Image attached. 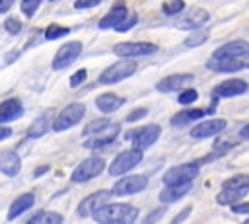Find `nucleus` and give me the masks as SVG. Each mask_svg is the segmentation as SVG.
<instances>
[{
    "mask_svg": "<svg viewBox=\"0 0 249 224\" xmlns=\"http://www.w3.org/2000/svg\"><path fill=\"white\" fill-rule=\"evenodd\" d=\"M91 218L101 224H130L138 218V208L123 203H105L91 214Z\"/></svg>",
    "mask_w": 249,
    "mask_h": 224,
    "instance_id": "1",
    "label": "nucleus"
},
{
    "mask_svg": "<svg viewBox=\"0 0 249 224\" xmlns=\"http://www.w3.org/2000/svg\"><path fill=\"white\" fill-rule=\"evenodd\" d=\"M136 60L134 58H121L113 64H109L97 78V82L101 86H111V84H119L126 78H130L136 72Z\"/></svg>",
    "mask_w": 249,
    "mask_h": 224,
    "instance_id": "2",
    "label": "nucleus"
},
{
    "mask_svg": "<svg viewBox=\"0 0 249 224\" xmlns=\"http://www.w3.org/2000/svg\"><path fill=\"white\" fill-rule=\"evenodd\" d=\"M142 160H144L142 148L134 146V148L123 150V152H119V154L113 158V162L109 164V175H113V177L124 175V173H128L130 169H134Z\"/></svg>",
    "mask_w": 249,
    "mask_h": 224,
    "instance_id": "3",
    "label": "nucleus"
},
{
    "mask_svg": "<svg viewBox=\"0 0 249 224\" xmlns=\"http://www.w3.org/2000/svg\"><path fill=\"white\" fill-rule=\"evenodd\" d=\"M111 51L121 58H138V56L156 55L158 45L150 41H123V43H115Z\"/></svg>",
    "mask_w": 249,
    "mask_h": 224,
    "instance_id": "4",
    "label": "nucleus"
},
{
    "mask_svg": "<svg viewBox=\"0 0 249 224\" xmlns=\"http://www.w3.org/2000/svg\"><path fill=\"white\" fill-rule=\"evenodd\" d=\"M86 115V105L84 103H70L66 105L62 111H58L54 115V121H53V131L54 132H64L68 131L70 127L78 125Z\"/></svg>",
    "mask_w": 249,
    "mask_h": 224,
    "instance_id": "5",
    "label": "nucleus"
},
{
    "mask_svg": "<svg viewBox=\"0 0 249 224\" xmlns=\"http://www.w3.org/2000/svg\"><path fill=\"white\" fill-rule=\"evenodd\" d=\"M103 169H105V160L99 158V156H89V158L82 160V162L74 168V171H72V175H70V181H72V183H86V181L97 177Z\"/></svg>",
    "mask_w": 249,
    "mask_h": 224,
    "instance_id": "6",
    "label": "nucleus"
},
{
    "mask_svg": "<svg viewBox=\"0 0 249 224\" xmlns=\"http://www.w3.org/2000/svg\"><path fill=\"white\" fill-rule=\"evenodd\" d=\"M198 171H200V164L196 160L195 162H187V164H179V166L169 168L163 173V183L165 185L187 183V181H193L195 177H198Z\"/></svg>",
    "mask_w": 249,
    "mask_h": 224,
    "instance_id": "7",
    "label": "nucleus"
},
{
    "mask_svg": "<svg viewBox=\"0 0 249 224\" xmlns=\"http://www.w3.org/2000/svg\"><path fill=\"white\" fill-rule=\"evenodd\" d=\"M148 187V177L146 175H124L113 185V195L115 197H126V195H136L142 193Z\"/></svg>",
    "mask_w": 249,
    "mask_h": 224,
    "instance_id": "8",
    "label": "nucleus"
},
{
    "mask_svg": "<svg viewBox=\"0 0 249 224\" xmlns=\"http://www.w3.org/2000/svg\"><path fill=\"white\" fill-rule=\"evenodd\" d=\"M82 49H84V45L80 41H68V43H64L56 51V55L53 58V68L54 70H64L66 66H70L72 62H76V58L82 55Z\"/></svg>",
    "mask_w": 249,
    "mask_h": 224,
    "instance_id": "9",
    "label": "nucleus"
},
{
    "mask_svg": "<svg viewBox=\"0 0 249 224\" xmlns=\"http://www.w3.org/2000/svg\"><path fill=\"white\" fill-rule=\"evenodd\" d=\"M160 136H161V127H160V125H146V127L134 129L132 132L126 134V138L132 140L134 146H138V148H142V150H146V148H150L152 144H156V140H158Z\"/></svg>",
    "mask_w": 249,
    "mask_h": 224,
    "instance_id": "10",
    "label": "nucleus"
},
{
    "mask_svg": "<svg viewBox=\"0 0 249 224\" xmlns=\"http://www.w3.org/2000/svg\"><path fill=\"white\" fill-rule=\"evenodd\" d=\"M111 195H113V191H105V189H101V191H95V193L88 195V197L78 205L76 214H78V216H82V218L91 216L97 208H101L105 203H109V197H111Z\"/></svg>",
    "mask_w": 249,
    "mask_h": 224,
    "instance_id": "11",
    "label": "nucleus"
},
{
    "mask_svg": "<svg viewBox=\"0 0 249 224\" xmlns=\"http://www.w3.org/2000/svg\"><path fill=\"white\" fill-rule=\"evenodd\" d=\"M226 125H228L226 119H218V117L216 119H206V121H200L198 125H195L189 131V134L193 138H210V136H216V134L224 132Z\"/></svg>",
    "mask_w": 249,
    "mask_h": 224,
    "instance_id": "12",
    "label": "nucleus"
},
{
    "mask_svg": "<svg viewBox=\"0 0 249 224\" xmlns=\"http://www.w3.org/2000/svg\"><path fill=\"white\" fill-rule=\"evenodd\" d=\"M195 80V76L191 72H181V74H169L165 78H161L158 84H156V90L161 92V93H171V92H177V90H185L187 84H191Z\"/></svg>",
    "mask_w": 249,
    "mask_h": 224,
    "instance_id": "13",
    "label": "nucleus"
},
{
    "mask_svg": "<svg viewBox=\"0 0 249 224\" xmlns=\"http://www.w3.org/2000/svg\"><path fill=\"white\" fill-rule=\"evenodd\" d=\"M128 18V8L124 2H117L111 6V10L99 19V29H117L124 19Z\"/></svg>",
    "mask_w": 249,
    "mask_h": 224,
    "instance_id": "14",
    "label": "nucleus"
},
{
    "mask_svg": "<svg viewBox=\"0 0 249 224\" xmlns=\"http://www.w3.org/2000/svg\"><path fill=\"white\" fill-rule=\"evenodd\" d=\"M210 19V14L204 10V8H191L179 21H177V27L179 29H187V31H195L198 27H202L204 23H208Z\"/></svg>",
    "mask_w": 249,
    "mask_h": 224,
    "instance_id": "15",
    "label": "nucleus"
},
{
    "mask_svg": "<svg viewBox=\"0 0 249 224\" xmlns=\"http://www.w3.org/2000/svg\"><path fill=\"white\" fill-rule=\"evenodd\" d=\"M247 53H249V43L243 39H233V41L220 45L214 51V56L216 58H243Z\"/></svg>",
    "mask_w": 249,
    "mask_h": 224,
    "instance_id": "16",
    "label": "nucleus"
},
{
    "mask_svg": "<svg viewBox=\"0 0 249 224\" xmlns=\"http://www.w3.org/2000/svg\"><path fill=\"white\" fill-rule=\"evenodd\" d=\"M247 82L241 78H231V80H224L222 84H218L212 93L214 97H233V95H241L247 92Z\"/></svg>",
    "mask_w": 249,
    "mask_h": 224,
    "instance_id": "17",
    "label": "nucleus"
},
{
    "mask_svg": "<svg viewBox=\"0 0 249 224\" xmlns=\"http://www.w3.org/2000/svg\"><path fill=\"white\" fill-rule=\"evenodd\" d=\"M119 131H121V125H117V123H111V125H109L107 129H103L101 132L93 134V138L86 140V142H84V146H86V148H89V150H95V148H103V146H109V144H113V140L119 136Z\"/></svg>",
    "mask_w": 249,
    "mask_h": 224,
    "instance_id": "18",
    "label": "nucleus"
},
{
    "mask_svg": "<svg viewBox=\"0 0 249 224\" xmlns=\"http://www.w3.org/2000/svg\"><path fill=\"white\" fill-rule=\"evenodd\" d=\"M193 187V181H187V183H173V185H165L161 191H160V201L163 205H171L179 199H183Z\"/></svg>",
    "mask_w": 249,
    "mask_h": 224,
    "instance_id": "19",
    "label": "nucleus"
},
{
    "mask_svg": "<svg viewBox=\"0 0 249 224\" xmlns=\"http://www.w3.org/2000/svg\"><path fill=\"white\" fill-rule=\"evenodd\" d=\"M23 115V105L18 97H8L0 103V123H10V121H16Z\"/></svg>",
    "mask_w": 249,
    "mask_h": 224,
    "instance_id": "20",
    "label": "nucleus"
},
{
    "mask_svg": "<svg viewBox=\"0 0 249 224\" xmlns=\"http://www.w3.org/2000/svg\"><path fill=\"white\" fill-rule=\"evenodd\" d=\"M124 105V97L113 93V92H105L101 95L95 97V107L101 111V113H115L117 109H121Z\"/></svg>",
    "mask_w": 249,
    "mask_h": 224,
    "instance_id": "21",
    "label": "nucleus"
},
{
    "mask_svg": "<svg viewBox=\"0 0 249 224\" xmlns=\"http://www.w3.org/2000/svg\"><path fill=\"white\" fill-rule=\"evenodd\" d=\"M206 68H210L212 72H239L245 68L241 58H216L212 56L206 62Z\"/></svg>",
    "mask_w": 249,
    "mask_h": 224,
    "instance_id": "22",
    "label": "nucleus"
},
{
    "mask_svg": "<svg viewBox=\"0 0 249 224\" xmlns=\"http://www.w3.org/2000/svg\"><path fill=\"white\" fill-rule=\"evenodd\" d=\"M21 169V158L14 152V150H4L0 154V171L8 177L18 175Z\"/></svg>",
    "mask_w": 249,
    "mask_h": 224,
    "instance_id": "23",
    "label": "nucleus"
},
{
    "mask_svg": "<svg viewBox=\"0 0 249 224\" xmlns=\"http://www.w3.org/2000/svg\"><path fill=\"white\" fill-rule=\"evenodd\" d=\"M35 205V195L33 193H21L19 197H16L10 205V210H8V220H14L18 216H21L23 212H27L31 206Z\"/></svg>",
    "mask_w": 249,
    "mask_h": 224,
    "instance_id": "24",
    "label": "nucleus"
},
{
    "mask_svg": "<svg viewBox=\"0 0 249 224\" xmlns=\"http://www.w3.org/2000/svg\"><path fill=\"white\" fill-rule=\"evenodd\" d=\"M247 191H249L247 187H222V191L216 195V203L231 206L233 203H239L247 195Z\"/></svg>",
    "mask_w": 249,
    "mask_h": 224,
    "instance_id": "25",
    "label": "nucleus"
},
{
    "mask_svg": "<svg viewBox=\"0 0 249 224\" xmlns=\"http://www.w3.org/2000/svg\"><path fill=\"white\" fill-rule=\"evenodd\" d=\"M53 121H54V117L51 115V111L39 115V117L29 125V129H27V136H29V138H39V136H43L49 129H53Z\"/></svg>",
    "mask_w": 249,
    "mask_h": 224,
    "instance_id": "26",
    "label": "nucleus"
},
{
    "mask_svg": "<svg viewBox=\"0 0 249 224\" xmlns=\"http://www.w3.org/2000/svg\"><path fill=\"white\" fill-rule=\"evenodd\" d=\"M202 115H206L204 109H183V111L175 113V115L169 119V125H171V127H187L189 123L202 119Z\"/></svg>",
    "mask_w": 249,
    "mask_h": 224,
    "instance_id": "27",
    "label": "nucleus"
},
{
    "mask_svg": "<svg viewBox=\"0 0 249 224\" xmlns=\"http://www.w3.org/2000/svg\"><path fill=\"white\" fill-rule=\"evenodd\" d=\"M62 220H64V216L58 214V212H53V210H39V212H35V214L27 220V224H60Z\"/></svg>",
    "mask_w": 249,
    "mask_h": 224,
    "instance_id": "28",
    "label": "nucleus"
},
{
    "mask_svg": "<svg viewBox=\"0 0 249 224\" xmlns=\"http://www.w3.org/2000/svg\"><path fill=\"white\" fill-rule=\"evenodd\" d=\"M109 125H111V123H109V119H107V117H99V119H93V121H89V123L84 127L82 134H84V136H93V134L101 132L103 129H107Z\"/></svg>",
    "mask_w": 249,
    "mask_h": 224,
    "instance_id": "29",
    "label": "nucleus"
},
{
    "mask_svg": "<svg viewBox=\"0 0 249 224\" xmlns=\"http://www.w3.org/2000/svg\"><path fill=\"white\" fill-rule=\"evenodd\" d=\"M68 33H70V29H68V27L58 25V23H51V25L45 29V39H47V41H54V39L66 37Z\"/></svg>",
    "mask_w": 249,
    "mask_h": 224,
    "instance_id": "30",
    "label": "nucleus"
},
{
    "mask_svg": "<svg viewBox=\"0 0 249 224\" xmlns=\"http://www.w3.org/2000/svg\"><path fill=\"white\" fill-rule=\"evenodd\" d=\"M208 33L206 31H196V33H193L191 37H187L185 41H183V45L185 47H189V49H195V47H200V45H204L206 41H208Z\"/></svg>",
    "mask_w": 249,
    "mask_h": 224,
    "instance_id": "31",
    "label": "nucleus"
},
{
    "mask_svg": "<svg viewBox=\"0 0 249 224\" xmlns=\"http://www.w3.org/2000/svg\"><path fill=\"white\" fill-rule=\"evenodd\" d=\"M185 10V2L183 0H167L165 4H163V8H161V12L165 14V16H177L179 12H183Z\"/></svg>",
    "mask_w": 249,
    "mask_h": 224,
    "instance_id": "32",
    "label": "nucleus"
},
{
    "mask_svg": "<svg viewBox=\"0 0 249 224\" xmlns=\"http://www.w3.org/2000/svg\"><path fill=\"white\" fill-rule=\"evenodd\" d=\"M41 2H43V0H21V6H19V8H21V14H23L25 18H33V16L37 14Z\"/></svg>",
    "mask_w": 249,
    "mask_h": 224,
    "instance_id": "33",
    "label": "nucleus"
},
{
    "mask_svg": "<svg viewBox=\"0 0 249 224\" xmlns=\"http://www.w3.org/2000/svg\"><path fill=\"white\" fill-rule=\"evenodd\" d=\"M198 99V92L195 90V88H185L181 93H179V97H177V101L181 103V105H191V103H195Z\"/></svg>",
    "mask_w": 249,
    "mask_h": 224,
    "instance_id": "34",
    "label": "nucleus"
},
{
    "mask_svg": "<svg viewBox=\"0 0 249 224\" xmlns=\"http://www.w3.org/2000/svg\"><path fill=\"white\" fill-rule=\"evenodd\" d=\"M222 187H247L249 189V175H241V173L231 175L222 183Z\"/></svg>",
    "mask_w": 249,
    "mask_h": 224,
    "instance_id": "35",
    "label": "nucleus"
},
{
    "mask_svg": "<svg viewBox=\"0 0 249 224\" xmlns=\"http://www.w3.org/2000/svg\"><path fill=\"white\" fill-rule=\"evenodd\" d=\"M21 21L18 19V18H6L4 19V29L8 31V33H12V35H16V33H19L21 31Z\"/></svg>",
    "mask_w": 249,
    "mask_h": 224,
    "instance_id": "36",
    "label": "nucleus"
},
{
    "mask_svg": "<svg viewBox=\"0 0 249 224\" xmlns=\"http://www.w3.org/2000/svg\"><path fill=\"white\" fill-rule=\"evenodd\" d=\"M86 78H88V70H86V68L76 70V72L70 76V88H78V86H82V84L86 82Z\"/></svg>",
    "mask_w": 249,
    "mask_h": 224,
    "instance_id": "37",
    "label": "nucleus"
},
{
    "mask_svg": "<svg viewBox=\"0 0 249 224\" xmlns=\"http://www.w3.org/2000/svg\"><path fill=\"white\" fill-rule=\"evenodd\" d=\"M136 21H138V16H136V14H130V16H128V18H126V19H124V21H123L115 31H119V33L128 31V29H132V27L136 25Z\"/></svg>",
    "mask_w": 249,
    "mask_h": 224,
    "instance_id": "38",
    "label": "nucleus"
},
{
    "mask_svg": "<svg viewBox=\"0 0 249 224\" xmlns=\"http://www.w3.org/2000/svg\"><path fill=\"white\" fill-rule=\"evenodd\" d=\"M146 115H148V109H146V107H138V109H132V111L128 113L126 121H128V123H134V121H140V119H144Z\"/></svg>",
    "mask_w": 249,
    "mask_h": 224,
    "instance_id": "39",
    "label": "nucleus"
},
{
    "mask_svg": "<svg viewBox=\"0 0 249 224\" xmlns=\"http://www.w3.org/2000/svg\"><path fill=\"white\" fill-rule=\"evenodd\" d=\"M101 0H76L74 2V8L76 10H88V8H93V6H99Z\"/></svg>",
    "mask_w": 249,
    "mask_h": 224,
    "instance_id": "40",
    "label": "nucleus"
},
{
    "mask_svg": "<svg viewBox=\"0 0 249 224\" xmlns=\"http://www.w3.org/2000/svg\"><path fill=\"white\" fill-rule=\"evenodd\" d=\"M231 212H235V214H249V203H233L231 205Z\"/></svg>",
    "mask_w": 249,
    "mask_h": 224,
    "instance_id": "41",
    "label": "nucleus"
},
{
    "mask_svg": "<svg viewBox=\"0 0 249 224\" xmlns=\"http://www.w3.org/2000/svg\"><path fill=\"white\" fill-rule=\"evenodd\" d=\"M163 212H165V208H158V210H152L146 218H144V222L146 224H150V222H154V220H160L161 216H163Z\"/></svg>",
    "mask_w": 249,
    "mask_h": 224,
    "instance_id": "42",
    "label": "nucleus"
},
{
    "mask_svg": "<svg viewBox=\"0 0 249 224\" xmlns=\"http://www.w3.org/2000/svg\"><path fill=\"white\" fill-rule=\"evenodd\" d=\"M191 212H193V206H185V208H183V210H181V212H179V214L173 218V222L177 224V222H181V220L189 218V216H191Z\"/></svg>",
    "mask_w": 249,
    "mask_h": 224,
    "instance_id": "43",
    "label": "nucleus"
},
{
    "mask_svg": "<svg viewBox=\"0 0 249 224\" xmlns=\"http://www.w3.org/2000/svg\"><path fill=\"white\" fill-rule=\"evenodd\" d=\"M14 2H16V0H2V4H0V12H2V14H6V12L12 8V4H14Z\"/></svg>",
    "mask_w": 249,
    "mask_h": 224,
    "instance_id": "44",
    "label": "nucleus"
},
{
    "mask_svg": "<svg viewBox=\"0 0 249 224\" xmlns=\"http://www.w3.org/2000/svg\"><path fill=\"white\" fill-rule=\"evenodd\" d=\"M239 138H241V140H249V123L241 127V131H239Z\"/></svg>",
    "mask_w": 249,
    "mask_h": 224,
    "instance_id": "45",
    "label": "nucleus"
},
{
    "mask_svg": "<svg viewBox=\"0 0 249 224\" xmlns=\"http://www.w3.org/2000/svg\"><path fill=\"white\" fill-rule=\"evenodd\" d=\"M10 134H12V129L10 127H2L0 129V140H6Z\"/></svg>",
    "mask_w": 249,
    "mask_h": 224,
    "instance_id": "46",
    "label": "nucleus"
},
{
    "mask_svg": "<svg viewBox=\"0 0 249 224\" xmlns=\"http://www.w3.org/2000/svg\"><path fill=\"white\" fill-rule=\"evenodd\" d=\"M49 171V166H39L37 169H35V173H33V177H41L43 173H47Z\"/></svg>",
    "mask_w": 249,
    "mask_h": 224,
    "instance_id": "47",
    "label": "nucleus"
},
{
    "mask_svg": "<svg viewBox=\"0 0 249 224\" xmlns=\"http://www.w3.org/2000/svg\"><path fill=\"white\" fill-rule=\"evenodd\" d=\"M241 60H243V64H245V68H249V53H247V55H245V56H243Z\"/></svg>",
    "mask_w": 249,
    "mask_h": 224,
    "instance_id": "48",
    "label": "nucleus"
},
{
    "mask_svg": "<svg viewBox=\"0 0 249 224\" xmlns=\"http://www.w3.org/2000/svg\"><path fill=\"white\" fill-rule=\"evenodd\" d=\"M247 224H249V218H247Z\"/></svg>",
    "mask_w": 249,
    "mask_h": 224,
    "instance_id": "49",
    "label": "nucleus"
}]
</instances>
